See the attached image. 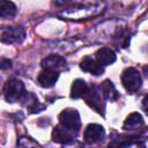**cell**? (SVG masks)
<instances>
[{
    "mask_svg": "<svg viewBox=\"0 0 148 148\" xmlns=\"http://www.w3.org/2000/svg\"><path fill=\"white\" fill-rule=\"evenodd\" d=\"M104 6L102 3H95V5H84V6H76L73 8H67L66 10H62L58 13L59 17L66 18V20H87L94 16L99 15L103 12Z\"/></svg>",
    "mask_w": 148,
    "mask_h": 148,
    "instance_id": "obj_1",
    "label": "cell"
},
{
    "mask_svg": "<svg viewBox=\"0 0 148 148\" xmlns=\"http://www.w3.org/2000/svg\"><path fill=\"white\" fill-rule=\"evenodd\" d=\"M27 94L28 92L25 91L23 82L17 79L8 80L3 87V97L8 103H15L22 101Z\"/></svg>",
    "mask_w": 148,
    "mask_h": 148,
    "instance_id": "obj_2",
    "label": "cell"
},
{
    "mask_svg": "<svg viewBox=\"0 0 148 148\" xmlns=\"http://www.w3.org/2000/svg\"><path fill=\"white\" fill-rule=\"evenodd\" d=\"M59 124L72 133L76 134L81 127V119L77 110L65 109L59 114Z\"/></svg>",
    "mask_w": 148,
    "mask_h": 148,
    "instance_id": "obj_3",
    "label": "cell"
},
{
    "mask_svg": "<svg viewBox=\"0 0 148 148\" xmlns=\"http://www.w3.org/2000/svg\"><path fill=\"white\" fill-rule=\"evenodd\" d=\"M121 83L128 92L133 94L138 91L142 84V79L139 71H136L133 67L126 68L121 74Z\"/></svg>",
    "mask_w": 148,
    "mask_h": 148,
    "instance_id": "obj_4",
    "label": "cell"
},
{
    "mask_svg": "<svg viewBox=\"0 0 148 148\" xmlns=\"http://www.w3.org/2000/svg\"><path fill=\"white\" fill-rule=\"evenodd\" d=\"M25 38V30L23 27H7L1 31V42L5 44L22 43Z\"/></svg>",
    "mask_w": 148,
    "mask_h": 148,
    "instance_id": "obj_5",
    "label": "cell"
},
{
    "mask_svg": "<svg viewBox=\"0 0 148 148\" xmlns=\"http://www.w3.org/2000/svg\"><path fill=\"white\" fill-rule=\"evenodd\" d=\"M103 92L99 89V87H94L91 90H88L84 98L87 104L92 108L95 111H97L99 114H104V102H103Z\"/></svg>",
    "mask_w": 148,
    "mask_h": 148,
    "instance_id": "obj_6",
    "label": "cell"
},
{
    "mask_svg": "<svg viewBox=\"0 0 148 148\" xmlns=\"http://www.w3.org/2000/svg\"><path fill=\"white\" fill-rule=\"evenodd\" d=\"M105 131L103 126L97 124H90L87 126L84 131V141L87 143H96L104 139Z\"/></svg>",
    "mask_w": 148,
    "mask_h": 148,
    "instance_id": "obj_7",
    "label": "cell"
},
{
    "mask_svg": "<svg viewBox=\"0 0 148 148\" xmlns=\"http://www.w3.org/2000/svg\"><path fill=\"white\" fill-rule=\"evenodd\" d=\"M80 68L83 71V72H88V73H91L92 75L95 76H98L101 74H103L104 72V66L95 58H91V57H86L81 62H80Z\"/></svg>",
    "mask_w": 148,
    "mask_h": 148,
    "instance_id": "obj_8",
    "label": "cell"
},
{
    "mask_svg": "<svg viewBox=\"0 0 148 148\" xmlns=\"http://www.w3.org/2000/svg\"><path fill=\"white\" fill-rule=\"evenodd\" d=\"M43 68H47V69H52V71H61L66 67V60L64 57L58 56V54H51L47 56L46 58H44L40 62Z\"/></svg>",
    "mask_w": 148,
    "mask_h": 148,
    "instance_id": "obj_9",
    "label": "cell"
},
{
    "mask_svg": "<svg viewBox=\"0 0 148 148\" xmlns=\"http://www.w3.org/2000/svg\"><path fill=\"white\" fill-rule=\"evenodd\" d=\"M59 77V74L57 71H52V69H47L44 68L37 76V82L40 87L43 88H51L54 86V83L57 82Z\"/></svg>",
    "mask_w": 148,
    "mask_h": 148,
    "instance_id": "obj_10",
    "label": "cell"
},
{
    "mask_svg": "<svg viewBox=\"0 0 148 148\" xmlns=\"http://www.w3.org/2000/svg\"><path fill=\"white\" fill-rule=\"evenodd\" d=\"M52 139L53 141L58 142V143H71L74 140V133H72L71 131L66 130L65 127H62L61 125L54 127L53 132H52Z\"/></svg>",
    "mask_w": 148,
    "mask_h": 148,
    "instance_id": "obj_11",
    "label": "cell"
},
{
    "mask_svg": "<svg viewBox=\"0 0 148 148\" xmlns=\"http://www.w3.org/2000/svg\"><path fill=\"white\" fill-rule=\"evenodd\" d=\"M96 59L103 65V66H108L111 65L116 61V53L113 50H111L110 47H102L99 49L96 54H95Z\"/></svg>",
    "mask_w": 148,
    "mask_h": 148,
    "instance_id": "obj_12",
    "label": "cell"
},
{
    "mask_svg": "<svg viewBox=\"0 0 148 148\" xmlns=\"http://www.w3.org/2000/svg\"><path fill=\"white\" fill-rule=\"evenodd\" d=\"M89 90V87L88 84L86 83L84 80L82 79H76L73 84H72V89H71V97L72 98H81V97H84L86 94L88 92Z\"/></svg>",
    "mask_w": 148,
    "mask_h": 148,
    "instance_id": "obj_13",
    "label": "cell"
},
{
    "mask_svg": "<svg viewBox=\"0 0 148 148\" xmlns=\"http://www.w3.org/2000/svg\"><path fill=\"white\" fill-rule=\"evenodd\" d=\"M142 125H143V118H142V116L140 113H138V112H133L124 121L123 130H125V131H132V130H135V128L141 127Z\"/></svg>",
    "mask_w": 148,
    "mask_h": 148,
    "instance_id": "obj_14",
    "label": "cell"
},
{
    "mask_svg": "<svg viewBox=\"0 0 148 148\" xmlns=\"http://www.w3.org/2000/svg\"><path fill=\"white\" fill-rule=\"evenodd\" d=\"M17 13L16 6L8 0H1L0 1V16L5 20L13 18Z\"/></svg>",
    "mask_w": 148,
    "mask_h": 148,
    "instance_id": "obj_15",
    "label": "cell"
},
{
    "mask_svg": "<svg viewBox=\"0 0 148 148\" xmlns=\"http://www.w3.org/2000/svg\"><path fill=\"white\" fill-rule=\"evenodd\" d=\"M21 102H27L25 106H27L28 111L31 112V113H37V112H39V111H42L44 109V105H42L39 103V101L37 99V97L34 94H29L28 92L25 95V97Z\"/></svg>",
    "mask_w": 148,
    "mask_h": 148,
    "instance_id": "obj_16",
    "label": "cell"
},
{
    "mask_svg": "<svg viewBox=\"0 0 148 148\" xmlns=\"http://www.w3.org/2000/svg\"><path fill=\"white\" fill-rule=\"evenodd\" d=\"M99 89L102 90V92L104 95V98H106V99H109L111 102L116 101L118 98V96H119L118 95V91L116 90V88L113 86V83L111 81H109V80H105L99 86Z\"/></svg>",
    "mask_w": 148,
    "mask_h": 148,
    "instance_id": "obj_17",
    "label": "cell"
},
{
    "mask_svg": "<svg viewBox=\"0 0 148 148\" xmlns=\"http://www.w3.org/2000/svg\"><path fill=\"white\" fill-rule=\"evenodd\" d=\"M141 108L142 110L145 111V113L148 116V95H146L143 98H142V103H141Z\"/></svg>",
    "mask_w": 148,
    "mask_h": 148,
    "instance_id": "obj_18",
    "label": "cell"
},
{
    "mask_svg": "<svg viewBox=\"0 0 148 148\" xmlns=\"http://www.w3.org/2000/svg\"><path fill=\"white\" fill-rule=\"evenodd\" d=\"M12 61L8 60V59H2L1 60V69H6V68H9L12 65Z\"/></svg>",
    "mask_w": 148,
    "mask_h": 148,
    "instance_id": "obj_19",
    "label": "cell"
}]
</instances>
